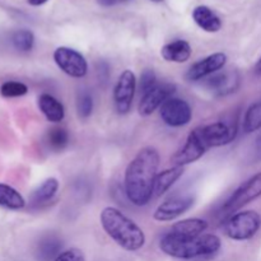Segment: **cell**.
<instances>
[{
	"label": "cell",
	"mask_w": 261,
	"mask_h": 261,
	"mask_svg": "<svg viewBox=\"0 0 261 261\" xmlns=\"http://www.w3.org/2000/svg\"><path fill=\"white\" fill-rule=\"evenodd\" d=\"M0 206L12 211H19L25 206V200L14 188L0 184Z\"/></svg>",
	"instance_id": "7402d4cb"
},
{
	"label": "cell",
	"mask_w": 261,
	"mask_h": 261,
	"mask_svg": "<svg viewBox=\"0 0 261 261\" xmlns=\"http://www.w3.org/2000/svg\"><path fill=\"white\" fill-rule=\"evenodd\" d=\"M160 115L162 121L168 126L181 127L191 121L193 109L185 99L171 97L161 106Z\"/></svg>",
	"instance_id": "9c48e42d"
},
{
	"label": "cell",
	"mask_w": 261,
	"mask_h": 261,
	"mask_svg": "<svg viewBox=\"0 0 261 261\" xmlns=\"http://www.w3.org/2000/svg\"><path fill=\"white\" fill-rule=\"evenodd\" d=\"M191 46L185 40H175L168 42L161 48V56L168 63H186L191 58Z\"/></svg>",
	"instance_id": "9a60e30c"
},
{
	"label": "cell",
	"mask_w": 261,
	"mask_h": 261,
	"mask_svg": "<svg viewBox=\"0 0 261 261\" xmlns=\"http://www.w3.org/2000/svg\"><path fill=\"white\" fill-rule=\"evenodd\" d=\"M161 157L154 147H144L129 162L124 176L125 194L135 206H145L153 198Z\"/></svg>",
	"instance_id": "6da1fadb"
},
{
	"label": "cell",
	"mask_w": 261,
	"mask_h": 261,
	"mask_svg": "<svg viewBox=\"0 0 261 261\" xmlns=\"http://www.w3.org/2000/svg\"><path fill=\"white\" fill-rule=\"evenodd\" d=\"M46 2H47V0H28V3H30L31 5H33V7H38V5H42V4H45Z\"/></svg>",
	"instance_id": "d6a6232c"
},
{
	"label": "cell",
	"mask_w": 261,
	"mask_h": 261,
	"mask_svg": "<svg viewBox=\"0 0 261 261\" xmlns=\"http://www.w3.org/2000/svg\"><path fill=\"white\" fill-rule=\"evenodd\" d=\"M12 42L17 50L22 53H28L33 48L35 45V36L28 30H19L13 35Z\"/></svg>",
	"instance_id": "d4e9b609"
},
{
	"label": "cell",
	"mask_w": 261,
	"mask_h": 261,
	"mask_svg": "<svg viewBox=\"0 0 261 261\" xmlns=\"http://www.w3.org/2000/svg\"><path fill=\"white\" fill-rule=\"evenodd\" d=\"M76 111L82 119H88L91 116L93 111V98L91 93L87 91L79 92L78 98H76Z\"/></svg>",
	"instance_id": "4316f807"
},
{
	"label": "cell",
	"mask_w": 261,
	"mask_h": 261,
	"mask_svg": "<svg viewBox=\"0 0 261 261\" xmlns=\"http://www.w3.org/2000/svg\"><path fill=\"white\" fill-rule=\"evenodd\" d=\"M61 241L55 236H48L41 240L36 250V257L38 261L55 260L61 254Z\"/></svg>",
	"instance_id": "44dd1931"
},
{
	"label": "cell",
	"mask_w": 261,
	"mask_h": 261,
	"mask_svg": "<svg viewBox=\"0 0 261 261\" xmlns=\"http://www.w3.org/2000/svg\"><path fill=\"white\" fill-rule=\"evenodd\" d=\"M99 222L109 237L126 251H138L145 245L143 229L117 208H103L99 216Z\"/></svg>",
	"instance_id": "3957f363"
},
{
	"label": "cell",
	"mask_w": 261,
	"mask_h": 261,
	"mask_svg": "<svg viewBox=\"0 0 261 261\" xmlns=\"http://www.w3.org/2000/svg\"><path fill=\"white\" fill-rule=\"evenodd\" d=\"M222 246V241L216 234L200 236H177L166 233L160 241V249L166 255L176 259L191 260L209 257L217 254Z\"/></svg>",
	"instance_id": "7a4b0ae2"
},
{
	"label": "cell",
	"mask_w": 261,
	"mask_h": 261,
	"mask_svg": "<svg viewBox=\"0 0 261 261\" xmlns=\"http://www.w3.org/2000/svg\"><path fill=\"white\" fill-rule=\"evenodd\" d=\"M208 149H211V148L204 139L200 126H198L189 134L185 144L172 155L171 162L173 166L185 167V166L200 160L208 152Z\"/></svg>",
	"instance_id": "5b68a950"
},
{
	"label": "cell",
	"mask_w": 261,
	"mask_h": 261,
	"mask_svg": "<svg viewBox=\"0 0 261 261\" xmlns=\"http://www.w3.org/2000/svg\"><path fill=\"white\" fill-rule=\"evenodd\" d=\"M195 199L191 195L171 196L167 200L158 205L153 213V218L158 222H170L178 218L186 212L190 211Z\"/></svg>",
	"instance_id": "8fae6325"
},
{
	"label": "cell",
	"mask_w": 261,
	"mask_h": 261,
	"mask_svg": "<svg viewBox=\"0 0 261 261\" xmlns=\"http://www.w3.org/2000/svg\"><path fill=\"white\" fill-rule=\"evenodd\" d=\"M157 84H158L157 75H155L153 69H145V70H143L142 75H140V84H139L140 92H142L143 94L147 93V92H149L150 89L154 88Z\"/></svg>",
	"instance_id": "83f0119b"
},
{
	"label": "cell",
	"mask_w": 261,
	"mask_h": 261,
	"mask_svg": "<svg viewBox=\"0 0 261 261\" xmlns=\"http://www.w3.org/2000/svg\"><path fill=\"white\" fill-rule=\"evenodd\" d=\"M227 63V55L224 53H214L206 58L200 59L194 63L186 73V79L189 82H199L209 75L218 73L224 68Z\"/></svg>",
	"instance_id": "4fadbf2b"
},
{
	"label": "cell",
	"mask_w": 261,
	"mask_h": 261,
	"mask_svg": "<svg viewBox=\"0 0 261 261\" xmlns=\"http://www.w3.org/2000/svg\"><path fill=\"white\" fill-rule=\"evenodd\" d=\"M208 228V222L201 218H188L178 221L170 229V233L177 236H200Z\"/></svg>",
	"instance_id": "ffe728a7"
},
{
	"label": "cell",
	"mask_w": 261,
	"mask_h": 261,
	"mask_svg": "<svg viewBox=\"0 0 261 261\" xmlns=\"http://www.w3.org/2000/svg\"><path fill=\"white\" fill-rule=\"evenodd\" d=\"M0 93L7 98H14V97H22L28 93V87L22 82L9 81L5 82L0 87Z\"/></svg>",
	"instance_id": "484cf974"
},
{
	"label": "cell",
	"mask_w": 261,
	"mask_h": 261,
	"mask_svg": "<svg viewBox=\"0 0 261 261\" xmlns=\"http://www.w3.org/2000/svg\"><path fill=\"white\" fill-rule=\"evenodd\" d=\"M255 150H256V154L259 155V158L261 160V134L259 135V138L256 139V144H255Z\"/></svg>",
	"instance_id": "f546056e"
},
{
	"label": "cell",
	"mask_w": 261,
	"mask_h": 261,
	"mask_svg": "<svg viewBox=\"0 0 261 261\" xmlns=\"http://www.w3.org/2000/svg\"><path fill=\"white\" fill-rule=\"evenodd\" d=\"M121 2H127V0H121Z\"/></svg>",
	"instance_id": "e575fe53"
},
{
	"label": "cell",
	"mask_w": 261,
	"mask_h": 261,
	"mask_svg": "<svg viewBox=\"0 0 261 261\" xmlns=\"http://www.w3.org/2000/svg\"><path fill=\"white\" fill-rule=\"evenodd\" d=\"M261 227V217L255 211H244L234 213L224 222V233L234 241H246L252 239Z\"/></svg>",
	"instance_id": "277c9868"
},
{
	"label": "cell",
	"mask_w": 261,
	"mask_h": 261,
	"mask_svg": "<svg viewBox=\"0 0 261 261\" xmlns=\"http://www.w3.org/2000/svg\"><path fill=\"white\" fill-rule=\"evenodd\" d=\"M38 109L42 112L46 120L54 124H59L65 117L64 105L58 98L48 93H42L38 97Z\"/></svg>",
	"instance_id": "2e32d148"
},
{
	"label": "cell",
	"mask_w": 261,
	"mask_h": 261,
	"mask_svg": "<svg viewBox=\"0 0 261 261\" xmlns=\"http://www.w3.org/2000/svg\"><path fill=\"white\" fill-rule=\"evenodd\" d=\"M241 83V76L239 71L228 70L216 73L206 79L205 86L209 91L213 92L217 96H227L229 93H233L239 89Z\"/></svg>",
	"instance_id": "5bb4252c"
},
{
	"label": "cell",
	"mask_w": 261,
	"mask_h": 261,
	"mask_svg": "<svg viewBox=\"0 0 261 261\" xmlns=\"http://www.w3.org/2000/svg\"><path fill=\"white\" fill-rule=\"evenodd\" d=\"M152 2H154V3H161V2H162V0H152Z\"/></svg>",
	"instance_id": "836d02e7"
},
{
	"label": "cell",
	"mask_w": 261,
	"mask_h": 261,
	"mask_svg": "<svg viewBox=\"0 0 261 261\" xmlns=\"http://www.w3.org/2000/svg\"><path fill=\"white\" fill-rule=\"evenodd\" d=\"M182 175H184V167H180V166H173V167L158 173L154 181L153 196H162L163 194L167 193V191L170 190L176 182H177V180Z\"/></svg>",
	"instance_id": "d6986e66"
},
{
	"label": "cell",
	"mask_w": 261,
	"mask_h": 261,
	"mask_svg": "<svg viewBox=\"0 0 261 261\" xmlns=\"http://www.w3.org/2000/svg\"><path fill=\"white\" fill-rule=\"evenodd\" d=\"M254 73L256 74V75L261 76V56H260L259 60L256 61V64H255V66H254Z\"/></svg>",
	"instance_id": "1f68e13d"
},
{
	"label": "cell",
	"mask_w": 261,
	"mask_h": 261,
	"mask_svg": "<svg viewBox=\"0 0 261 261\" xmlns=\"http://www.w3.org/2000/svg\"><path fill=\"white\" fill-rule=\"evenodd\" d=\"M176 86L171 83H158L149 92L143 94L142 99L138 106V111L142 116H150L157 109H161L168 98L173 97Z\"/></svg>",
	"instance_id": "7c38bea8"
},
{
	"label": "cell",
	"mask_w": 261,
	"mask_h": 261,
	"mask_svg": "<svg viewBox=\"0 0 261 261\" xmlns=\"http://www.w3.org/2000/svg\"><path fill=\"white\" fill-rule=\"evenodd\" d=\"M135 91H137V76L132 70L126 69L120 74L114 87V103L117 114H129Z\"/></svg>",
	"instance_id": "ba28073f"
},
{
	"label": "cell",
	"mask_w": 261,
	"mask_h": 261,
	"mask_svg": "<svg viewBox=\"0 0 261 261\" xmlns=\"http://www.w3.org/2000/svg\"><path fill=\"white\" fill-rule=\"evenodd\" d=\"M242 129L246 134H251L261 129V99L252 103L245 112Z\"/></svg>",
	"instance_id": "603a6c76"
},
{
	"label": "cell",
	"mask_w": 261,
	"mask_h": 261,
	"mask_svg": "<svg viewBox=\"0 0 261 261\" xmlns=\"http://www.w3.org/2000/svg\"><path fill=\"white\" fill-rule=\"evenodd\" d=\"M54 61L63 73L71 78H83L88 73L86 58L75 48L60 46L54 51Z\"/></svg>",
	"instance_id": "52a82bcc"
},
{
	"label": "cell",
	"mask_w": 261,
	"mask_h": 261,
	"mask_svg": "<svg viewBox=\"0 0 261 261\" xmlns=\"http://www.w3.org/2000/svg\"><path fill=\"white\" fill-rule=\"evenodd\" d=\"M97 2L101 5H103V7H111V5L116 4L117 0H97Z\"/></svg>",
	"instance_id": "4dcf8cb0"
},
{
	"label": "cell",
	"mask_w": 261,
	"mask_h": 261,
	"mask_svg": "<svg viewBox=\"0 0 261 261\" xmlns=\"http://www.w3.org/2000/svg\"><path fill=\"white\" fill-rule=\"evenodd\" d=\"M193 19L199 27L201 28L205 32H218L222 28V20L219 19L218 15L213 12L212 9H209L208 7H196L193 10Z\"/></svg>",
	"instance_id": "e0dca14e"
},
{
	"label": "cell",
	"mask_w": 261,
	"mask_h": 261,
	"mask_svg": "<svg viewBox=\"0 0 261 261\" xmlns=\"http://www.w3.org/2000/svg\"><path fill=\"white\" fill-rule=\"evenodd\" d=\"M200 129L209 148L229 144L237 135V125L233 121H216L208 125H201Z\"/></svg>",
	"instance_id": "30bf717a"
},
{
	"label": "cell",
	"mask_w": 261,
	"mask_h": 261,
	"mask_svg": "<svg viewBox=\"0 0 261 261\" xmlns=\"http://www.w3.org/2000/svg\"><path fill=\"white\" fill-rule=\"evenodd\" d=\"M259 196H261V172L250 177L234 190V193L224 203L223 212L227 216H232Z\"/></svg>",
	"instance_id": "8992f818"
},
{
	"label": "cell",
	"mask_w": 261,
	"mask_h": 261,
	"mask_svg": "<svg viewBox=\"0 0 261 261\" xmlns=\"http://www.w3.org/2000/svg\"><path fill=\"white\" fill-rule=\"evenodd\" d=\"M59 184L58 178L55 177H48L31 194L30 201L32 205L40 206L45 205V204L50 203L54 198H55L56 193L59 190Z\"/></svg>",
	"instance_id": "ac0fdd59"
},
{
	"label": "cell",
	"mask_w": 261,
	"mask_h": 261,
	"mask_svg": "<svg viewBox=\"0 0 261 261\" xmlns=\"http://www.w3.org/2000/svg\"><path fill=\"white\" fill-rule=\"evenodd\" d=\"M54 261H86L84 254L79 249H69L66 251L61 252Z\"/></svg>",
	"instance_id": "f1b7e54d"
},
{
	"label": "cell",
	"mask_w": 261,
	"mask_h": 261,
	"mask_svg": "<svg viewBox=\"0 0 261 261\" xmlns=\"http://www.w3.org/2000/svg\"><path fill=\"white\" fill-rule=\"evenodd\" d=\"M46 142L50 149L54 152H61L65 149L69 144V133L64 127H53L48 130Z\"/></svg>",
	"instance_id": "cb8c5ba5"
}]
</instances>
